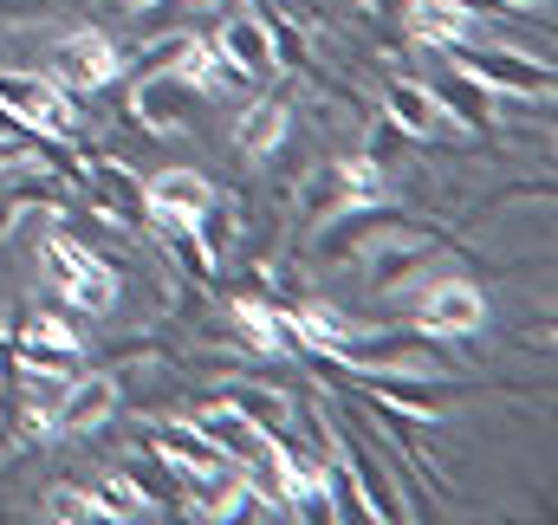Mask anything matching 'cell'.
<instances>
[{
    "instance_id": "1",
    "label": "cell",
    "mask_w": 558,
    "mask_h": 525,
    "mask_svg": "<svg viewBox=\"0 0 558 525\" xmlns=\"http://www.w3.org/2000/svg\"><path fill=\"white\" fill-rule=\"evenodd\" d=\"M39 266H46L52 292H59L72 312H85V318H105V312H118V298H124L118 266L105 260L92 241H72V228H65V221H59V228H46V241H39Z\"/></svg>"
},
{
    "instance_id": "2",
    "label": "cell",
    "mask_w": 558,
    "mask_h": 525,
    "mask_svg": "<svg viewBox=\"0 0 558 525\" xmlns=\"http://www.w3.org/2000/svg\"><path fill=\"white\" fill-rule=\"evenodd\" d=\"M468 78H481L487 91H500V98H553V59H533V52H513V46H494V39H454V46H441Z\"/></svg>"
},
{
    "instance_id": "3",
    "label": "cell",
    "mask_w": 558,
    "mask_h": 525,
    "mask_svg": "<svg viewBox=\"0 0 558 525\" xmlns=\"http://www.w3.org/2000/svg\"><path fill=\"white\" fill-rule=\"evenodd\" d=\"M78 202H85L105 228H118V234H143V228H149L143 175L137 169H124V162H111V156H92V162H85V175H78Z\"/></svg>"
},
{
    "instance_id": "4",
    "label": "cell",
    "mask_w": 558,
    "mask_h": 525,
    "mask_svg": "<svg viewBox=\"0 0 558 525\" xmlns=\"http://www.w3.org/2000/svg\"><path fill=\"white\" fill-rule=\"evenodd\" d=\"M410 325L428 331V338H441V344H461V338L487 331V292L474 279H428L416 292Z\"/></svg>"
},
{
    "instance_id": "5",
    "label": "cell",
    "mask_w": 558,
    "mask_h": 525,
    "mask_svg": "<svg viewBox=\"0 0 558 525\" xmlns=\"http://www.w3.org/2000/svg\"><path fill=\"white\" fill-rule=\"evenodd\" d=\"M422 65H428V98L441 105V118L454 124V131H474V136H494V91L481 85V78H468L448 52H435V46H416Z\"/></svg>"
},
{
    "instance_id": "6",
    "label": "cell",
    "mask_w": 558,
    "mask_h": 525,
    "mask_svg": "<svg viewBox=\"0 0 558 525\" xmlns=\"http://www.w3.org/2000/svg\"><path fill=\"white\" fill-rule=\"evenodd\" d=\"M0 105H7L20 124H33V131L78 143V111H72V91H65L52 72H0Z\"/></svg>"
},
{
    "instance_id": "7",
    "label": "cell",
    "mask_w": 558,
    "mask_h": 525,
    "mask_svg": "<svg viewBox=\"0 0 558 525\" xmlns=\"http://www.w3.org/2000/svg\"><path fill=\"white\" fill-rule=\"evenodd\" d=\"M331 441H338V461L351 467V480L364 487V506H371V520H384V525H403V520H410V506H403L397 480L384 474V461H377V448H371V428L357 422V408H344V428H331Z\"/></svg>"
},
{
    "instance_id": "8",
    "label": "cell",
    "mask_w": 558,
    "mask_h": 525,
    "mask_svg": "<svg viewBox=\"0 0 558 525\" xmlns=\"http://www.w3.org/2000/svg\"><path fill=\"white\" fill-rule=\"evenodd\" d=\"M357 390L390 402V408H403V415H416V422H435L474 383L468 377H422V370H357Z\"/></svg>"
},
{
    "instance_id": "9",
    "label": "cell",
    "mask_w": 558,
    "mask_h": 525,
    "mask_svg": "<svg viewBox=\"0 0 558 525\" xmlns=\"http://www.w3.org/2000/svg\"><path fill=\"white\" fill-rule=\"evenodd\" d=\"M118 72H124L118 39H105V33H92V26H78V33H65V39L52 46V78H59L72 98H92V91L118 85Z\"/></svg>"
},
{
    "instance_id": "10",
    "label": "cell",
    "mask_w": 558,
    "mask_h": 525,
    "mask_svg": "<svg viewBox=\"0 0 558 525\" xmlns=\"http://www.w3.org/2000/svg\"><path fill=\"white\" fill-rule=\"evenodd\" d=\"M221 318H228L234 344H247L254 357H305L299 338H292V325H286V312H279L267 292H228Z\"/></svg>"
},
{
    "instance_id": "11",
    "label": "cell",
    "mask_w": 558,
    "mask_h": 525,
    "mask_svg": "<svg viewBox=\"0 0 558 525\" xmlns=\"http://www.w3.org/2000/svg\"><path fill=\"white\" fill-rule=\"evenodd\" d=\"M202 105H208V98H202L195 85H182L175 72H137V85H131V118L156 136L189 131V124L202 118Z\"/></svg>"
},
{
    "instance_id": "12",
    "label": "cell",
    "mask_w": 558,
    "mask_h": 525,
    "mask_svg": "<svg viewBox=\"0 0 558 525\" xmlns=\"http://www.w3.org/2000/svg\"><path fill=\"white\" fill-rule=\"evenodd\" d=\"M162 72H175V78H182V85H195L202 98H234V91H247V72H241V65H228V52H221L208 33H182Z\"/></svg>"
},
{
    "instance_id": "13",
    "label": "cell",
    "mask_w": 558,
    "mask_h": 525,
    "mask_svg": "<svg viewBox=\"0 0 558 525\" xmlns=\"http://www.w3.org/2000/svg\"><path fill=\"white\" fill-rule=\"evenodd\" d=\"M208 39L228 52V65H241V72H247V85H267V78H279L274 46H267V26L254 20V7H247V0H228V20H221Z\"/></svg>"
},
{
    "instance_id": "14",
    "label": "cell",
    "mask_w": 558,
    "mask_h": 525,
    "mask_svg": "<svg viewBox=\"0 0 558 525\" xmlns=\"http://www.w3.org/2000/svg\"><path fill=\"white\" fill-rule=\"evenodd\" d=\"M118 408H124V390L111 377H72L65 395H59V408H52V435H85V428L111 422Z\"/></svg>"
},
{
    "instance_id": "15",
    "label": "cell",
    "mask_w": 558,
    "mask_h": 525,
    "mask_svg": "<svg viewBox=\"0 0 558 525\" xmlns=\"http://www.w3.org/2000/svg\"><path fill=\"white\" fill-rule=\"evenodd\" d=\"M384 118L410 136V143H435V136L454 131V124L441 118V105L422 91L416 78H403V72H390V78H384Z\"/></svg>"
},
{
    "instance_id": "16",
    "label": "cell",
    "mask_w": 558,
    "mask_h": 525,
    "mask_svg": "<svg viewBox=\"0 0 558 525\" xmlns=\"http://www.w3.org/2000/svg\"><path fill=\"white\" fill-rule=\"evenodd\" d=\"M189 422H195V428H202V435H208V441L228 454V461H241V467L267 461V435H260V428H254V422H247L234 402H202Z\"/></svg>"
},
{
    "instance_id": "17",
    "label": "cell",
    "mask_w": 558,
    "mask_h": 525,
    "mask_svg": "<svg viewBox=\"0 0 558 525\" xmlns=\"http://www.w3.org/2000/svg\"><path fill=\"white\" fill-rule=\"evenodd\" d=\"M143 448H156L169 467H182V480H202V474H215L228 454L195 428V422H156L149 435H143Z\"/></svg>"
},
{
    "instance_id": "18",
    "label": "cell",
    "mask_w": 558,
    "mask_h": 525,
    "mask_svg": "<svg viewBox=\"0 0 558 525\" xmlns=\"http://www.w3.org/2000/svg\"><path fill=\"white\" fill-rule=\"evenodd\" d=\"M286 136H292V98H286V91H267L260 105L241 111V124H234V149L254 156V162H267Z\"/></svg>"
},
{
    "instance_id": "19",
    "label": "cell",
    "mask_w": 558,
    "mask_h": 525,
    "mask_svg": "<svg viewBox=\"0 0 558 525\" xmlns=\"http://www.w3.org/2000/svg\"><path fill=\"white\" fill-rule=\"evenodd\" d=\"M143 195H149V215H175V221H195V215L215 202V182H208L202 169H156V175L143 182Z\"/></svg>"
},
{
    "instance_id": "20",
    "label": "cell",
    "mask_w": 558,
    "mask_h": 525,
    "mask_svg": "<svg viewBox=\"0 0 558 525\" xmlns=\"http://www.w3.org/2000/svg\"><path fill=\"white\" fill-rule=\"evenodd\" d=\"M474 33V20L461 13V7H448V0H403V39L410 46H454V39H468Z\"/></svg>"
},
{
    "instance_id": "21",
    "label": "cell",
    "mask_w": 558,
    "mask_h": 525,
    "mask_svg": "<svg viewBox=\"0 0 558 525\" xmlns=\"http://www.w3.org/2000/svg\"><path fill=\"white\" fill-rule=\"evenodd\" d=\"M124 480L137 487L143 500L156 506V513H189V487H182V467H169L156 448H143L137 461L124 467Z\"/></svg>"
},
{
    "instance_id": "22",
    "label": "cell",
    "mask_w": 558,
    "mask_h": 525,
    "mask_svg": "<svg viewBox=\"0 0 558 525\" xmlns=\"http://www.w3.org/2000/svg\"><path fill=\"white\" fill-rule=\"evenodd\" d=\"M149 228H156V241L182 260V272H189L195 285H208V279H215V260H208V247L195 241V228H189V221H175V215H149Z\"/></svg>"
},
{
    "instance_id": "23",
    "label": "cell",
    "mask_w": 558,
    "mask_h": 525,
    "mask_svg": "<svg viewBox=\"0 0 558 525\" xmlns=\"http://www.w3.org/2000/svg\"><path fill=\"white\" fill-rule=\"evenodd\" d=\"M221 402H234L260 435H274V428H286V415H292V402L279 390H267V383H221Z\"/></svg>"
},
{
    "instance_id": "24",
    "label": "cell",
    "mask_w": 558,
    "mask_h": 525,
    "mask_svg": "<svg viewBox=\"0 0 558 525\" xmlns=\"http://www.w3.org/2000/svg\"><path fill=\"white\" fill-rule=\"evenodd\" d=\"M92 506H98V520H149V513H156V506L143 500L137 487L124 480V474L98 480V487H92Z\"/></svg>"
},
{
    "instance_id": "25",
    "label": "cell",
    "mask_w": 558,
    "mask_h": 525,
    "mask_svg": "<svg viewBox=\"0 0 558 525\" xmlns=\"http://www.w3.org/2000/svg\"><path fill=\"white\" fill-rule=\"evenodd\" d=\"M325 493H331V520H344V525H357V520H371V506H364V487L351 480V467L338 461V467H325Z\"/></svg>"
},
{
    "instance_id": "26",
    "label": "cell",
    "mask_w": 558,
    "mask_h": 525,
    "mask_svg": "<svg viewBox=\"0 0 558 525\" xmlns=\"http://www.w3.org/2000/svg\"><path fill=\"white\" fill-rule=\"evenodd\" d=\"M46 520L59 525H92L98 520V506H92V493H78V487H46V506H39Z\"/></svg>"
},
{
    "instance_id": "27",
    "label": "cell",
    "mask_w": 558,
    "mask_h": 525,
    "mask_svg": "<svg viewBox=\"0 0 558 525\" xmlns=\"http://www.w3.org/2000/svg\"><path fill=\"white\" fill-rule=\"evenodd\" d=\"M364 156H371L377 169H390V162H403V156H410V136L397 131L390 118H377V124H371V136H364Z\"/></svg>"
},
{
    "instance_id": "28",
    "label": "cell",
    "mask_w": 558,
    "mask_h": 525,
    "mask_svg": "<svg viewBox=\"0 0 558 525\" xmlns=\"http://www.w3.org/2000/svg\"><path fill=\"white\" fill-rule=\"evenodd\" d=\"M20 156H26V149H20V143H13V136H0V169H13V162H20Z\"/></svg>"
},
{
    "instance_id": "29",
    "label": "cell",
    "mask_w": 558,
    "mask_h": 525,
    "mask_svg": "<svg viewBox=\"0 0 558 525\" xmlns=\"http://www.w3.org/2000/svg\"><path fill=\"white\" fill-rule=\"evenodd\" d=\"M500 7H539V13H546V7H553V0H500Z\"/></svg>"
},
{
    "instance_id": "30",
    "label": "cell",
    "mask_w": 558,
    "mask_h": 525,
    "mask_svg": "<svg viewBox=\"0 0 558 525\" xmlns=\"http://www.w3.org/2000/svg\"><path fill=\"white\" fill-rule=\"evenodd\" d=\"M118 7H124V13H143V7H149V0H118Z\"/></svg>"
}]
</instances>
